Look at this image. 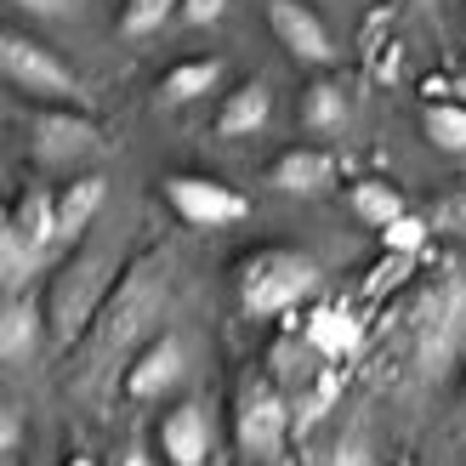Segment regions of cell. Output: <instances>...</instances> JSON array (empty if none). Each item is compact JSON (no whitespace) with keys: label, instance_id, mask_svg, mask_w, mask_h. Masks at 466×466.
<instances>
[{"label":"cell","instance_id":"d6a6232c","mask_svg":"<svg viewBox=\"0 0 466 466\" xmlns=\"http://www.w3.org/2000/svg\"><path fill=\"white\" fill-rule=\"evenodd\" d=\"M392 466H415V461H392Z\"/></svg>","mask_w":466,"mask_h":466},{"label":"cell","instance_id":"d4e9b609","mask_svg":"<svg viewBox=\"0 0 466 466\" xmlns=\"http://www.w3.org/2000/svg\"><path fill=\"white\" fill-rule=\"evenodd\" d=\"M336 387H341L336 376H324V381H319V387L308 392V399H301V427H313V421H319V415H324V410H330V399H336Z\"/></svg>","mask_w":466,"mask_h":466},{"label":"cell","instance_id":"7c38bea8","mask_svg":"<svg viewBox=\"0 0 466 466\" xmlns=\"http://www.w3.org/2000/svg\"><path fill=\"white\" fill-rule=\"evenodd\" d=\"M268 114H273V91L262 80H245V86H233L217 108V137H256L268 126Z\"/></svg>","mask_w":466,"mask_h":466},{"label":"cell","instance_id":"8fae6325","mask_svg":"<svg viewBox=\"0 0 466 466\" xmlns=\"http://www.w3.org/2000/svg\"><path fill=\"white\" fill-rule=\"evenodd\" d=\"M268 182H273L279 194H290V199H308V194H324L336 182V159L324 154V148H290V154L273 159Z\"/></svg>","mask_w":466,"mask_h":466},{"label":"cell","instance_id":"2e32d148","mask_svg":"<svg viewBox=\"0 0 466 466\" xmlns=\"http://www.w3.org/2000/svg\"><path fill=\"white\" fill-rule=\"evenodd\" d=\"M347 205H353L359 222H370V228H387V222L404 217V194L392 188V182H376V177L353 182V188H347Z\"/></svg>","mask_w":466,"mask_h":466},{"label":"cell","instance_id":"9c48e42d","mask_svg":"<svg viewBox=\"0 0 466 466\" xmlns=\"http://www.w3.org/2000/svg\"><path fill=\"white\" fill-rule=\"evenodd\" d=\"M182 364H188V347H182V336H154L143 353L131 359V370H126V399H159L166 387H177L182 381Z\"/></svg>","mask_w":466,"mask_h":466},{"label":"cell","instance_id":"ba28073f","mask_svg":"<svg viewBox=\"0 0 466 466\" xmlns=\"http://www.w3.org/2000/svg\"><path fill=\"white\" fill-rule=\"evenodd\" d=\"M268 23H273L279 46H285L296 63H308V68L336 63V40H330V29H324V17L313 6H301V0H268Z\"/></svg>","mask_w":466,"mask_h":466},{"label":"cell","instance_id":"4dcf8cb0","mask_svg":"<svg viewBox=\"0 0 466 466\" xmlns=\"http://www.w3.org/2000/svg\"><path fill=\"white\" fill-rule=\"evenodd\" d=\"M63 466H97V461H91V455H68Z\"/></svg>","mask_w":466,"mask_h":466},{"label":"cell","instance_id":"30bf717a","mask_svg":"<svg viewBox=\"0 0 466 466\" xmlns=\"http://www.w3.org/2000/svg\"><path fill=\"white\" fill-rule=\"evenodd\" d=\"M159 455H166V466H205V455H211V421H205V410L194 399L166 410V421H159Z\"/></svg>","mask_w":466,"mask_h":466},{"label":"cell","instance_id":"f546056e","mask_svg":"<svg viewBox=\"0 0 466 466\" xmlns=\"http://www.w3.org/2000/svg\"><path fill=\"white\" fill-rule=\"evenodd\" d=\"M120 466H154V461H148L143 450H126V461H120Z\"/></svg>","mask_w":466,"mask_h":466},{"label":"cell","instance_id":"cb8c5ba5","mask_svg":"<svg viewBox=\"0 0 466 466\" xmlns=\"http://www.w3.org/2000/svg\"><path fill=\"white\" fill-rule=\"evenodd\" d=\"M427 222H432V233H461L466 239V188H455L450 199H438V211Z\"/></svg>","mask_w":466,"mask_h":466},{"label":"cell","instance_id":"4fadbf2b","mask_svg":"<svg viewBox=\"0 0 466 466\" xmlns=\"http://www.w3.org/2000/svg\"><path fill=\"white\" fill-rule=\"evenodd\" d=\"M103 199H108V182H103V177H75V182H68V188L57 194V239L75 245L80 233L97 222Z\"/></svg>","mask_w":466,"mask_h":466},{"label":"cell","instance_id":"603a6c76","mask_svg":"<svg viewBox=\"0 0 466 466\" xmlns=\"http://www.w3.org/2000/svg\"><path fill=\"white\" fill-rule=\"evenodd\" d=\"M427 233H432L427 217H410V211H404L399 222H387V228H381V245H387L392 256H415V250L427 245Z\"/></svg>","mask_w":466,"mask_h":466},{"label":"cell","instance_id":"ffe728a7","mask_svg":"<svg viewBox=\"0 0 466 466\" xmlns=\"http://www.w3.org/2000/svg\"><path fill=\"white\" fill-rule=\"evenodd\" d=\"M421 131H427L432 148L466 154V103H427L421 108Z\"/></svg>","mask_w":466,"mask_h":466},{"label":"cell","instance_id":"e0dca14e","mask_svg":"<svg viewBox=\"0 0 466 466\" xmlns=\"http://www.w3.org/2000/svg\"><path fill=\"white\" fill-rule=\"evenodd\" d=\"M308 347H313V353H324V359H347L359 347V324L347 319L341 308H319L308 319Z\"/></svg>","mask_w":466,"mask_h":466},{"label":"cell","instance_id":"484cf974","mask_svg":"<svg viewBox=\"0 0 466 466\" xmlns=\"http://www.w3.org/2000/svg\"><path fill=\"white\" fill-rule=\"evenodd\" d=\"M222 12H228V0H182V23L188 29H211Z\"/></svg>","mask_w":466,"mask_h":466},{"label":"cell","instance_id":"5bb4252c","mask_svg":"<svg viewBox=\"0 0 466 466\" xmlns=\"http://www.w3.org/2000/svg\"><path fill=\"white\" fill-rule=\"evenodd\" d=\"M217 86H222V63L217 57H194V63H177L171 75L154 86V97H159V108H182L194 97H211Z\"/></svg>","mask_w":466,"mask_h":466},{"label":"cell","instance_id":"1f68e13d","mask_svg":"<svg viewBox=\"0 0 466 466\" xmlns=\"http://www.w3.org/2000/svg\"><path fill=\"white\" fill-rule=\"evenodd\" d=\"M415 6H427V12H438V0H415Z\"/></svg>","mask_w":466,"mask_h":466},{"label":"cell","instance_id":"7a4b0ae2","mask_svg":"<svg viewBox=\"0 0 466 466\" xmlns=\"http://www.w3.org/2000/svg\"><path fill=\"white\" fill-rule=\"evenodd\" d=\"M114 285H120V268H114L108 250H80L68 256V262L57 268V279L46 285V341L57 347V353H75V347L86 341V330L97 324L103 301L114 296Z\"/></svg>","mask_w":466,"mask_h":466},{"label":"cell","instance_id":"d6986e66","mask_svg":"<svg viewBox=\"0 0 466 466\" xmlns=\"http://www.w3.org/2000/svg\"><path fill=\"white\" fill-rule=\"evenodd\" d=\"M301 126L308 131H341L347 126V91L336 80H313L301 91Z\"/></svg>","mask_w":466,"mask_h":466},{"label":"cell","instance_id":"7402d4cb","mask_svg":"<svg viewBox=\"0 0 466 466\" xmlns=\"http://www.w3.org/2000/svg\"><path fill=\"white\" fill-rule=\"evenodd\" d=\"M35 268H40V245H29V239H23V233L6 222V228H0V279H6V290L17 296V285H23Z\"/></svg>","mask_w":466,"mask_h":466},{"label":"cell","instance_id":"8992f818","mask_svg":"<svg viewBox=\"0 0 466 466\" xmlns=\"http://www.w3.org/2000/svg\"><path fill=\"white\" fill-rule=\"evenodd\" d=\"M103 148V131L97 120H86L80 108H35L29 114V154L35 166L46 171H63V166H80Z\"/></svg>","mask_w":466,"mask_h":466},{"label":"cell","instance_id":"6da1fadb","mask_svg":"<svg viewBox=\"0 0 466 466\" xmlns=\"http://www.w3.org/2000/svg\"><path fill=\"white\" fill-rule=\"evenodd\" d=\"M171 301V268H166V250H148L120 273L114 296L103 301L97 324L86 330V341L75 347V370H68V387L80 399H103L114 381H126L131 359L154 341V324Z\"/></svg>","mask_w":466,"mask_h":466},{"label":"cell","instance_id":"44dd1931","mask_svg":"<svg viewBox=\"0 0 466 466\" xmlns=\"http://www.w3.org/2000/svg\"><path fill=\"white\" fill-rule=\"evenodd\" d=\"M166 17H182V0H126L120 6V35L148 40L154 29H166Z\"/></svg>","mask_w":466,"mask_h":466},{"label":"cell","instance_id":"5b68a950","mask_svg":"<svg viewBox=\"0 0 466 466\" xmlns=\"http://www.w3.org/2000/svg\"><path fill=\"white\" fill-rule=\"evenodd\" d=\"M285 438H290V404L279 392V381L245 376L239 399H233V444H239V455L268 466L285 455Z\"/></svg>","mask_w":466,"mask_h":466},{"label":"cell","instance_id":"f1b7e54d","mask_svg":"<svg viewBox=\"0 0 466 466\" xmlns=\"http://www.w3.org/2000/svg\"><path fill=\"white\" fill-rule=\"evenodd\" d=\"M330 466H376V461H370V450H364V444H341V450L330 455Z\"/></svg>","mask_w":466,"mask_h":466},{"label":"cell","instance_id":"3957f363","mask_svg":"<svg viewBox=\"0 0 466 466\" xmlns=\"http://www.w3.org/2000/svg\"><path fill=\"white\" fill-rule=\"evenodd\" d=\"M319 262L313 256H301V250H256L239 262V313L245 319H279V313H290L301 296H313L319 290Z\"/></svg>","mask_w":466,"mask_h":466},{"label":"cell","instance_id":"ac0fdd59","mask_svg":"<svg viewBox=\"0 0 466 466\" xmlns=\"http://www.w3.org/2000/svg\"><path fill=\"white\" fill-rule=\"evenodd\" d=\"M12 228L23 233L29 245H52L57 239V194H46V188H29L17 199V211H12Z\"/></svg>","mask_w":466,"mask_h":466},{"label":"cell","instance_id":"277c9868","mask_svg":"<svg viewBox=\"0 0 466 466\" xmlns=\"http://www.w3.org/2000/svg\"><path fill=\"white\" fill-rule=\"evenodd\" d=\"M0 75H6L12 91H23V97H35L46 108H80V97H86V86H80L75 68H68L52 46H40L29 35H6V40H0Z\"/></svg>","mask_w":466,"mask_h":466},{"label":"cell","instance_id":"52a82bcc","mask_svg":"<svg viewBox=\"0 0 466 466\" xmlns=\"http://www.w3.org/2000/svg\"><path fill=\"white\" fill-rule=\"evenodd\" d=\"M171 199V211L188 222V228H228V222H239L245 217V194L239 188H228L222 177H199V171H177L159 182Z\"/></svg>","mask_w":466,"mask_h":466},{"label":"cell","instance_id":"4316f807","mask_svg":"<svg viewBox=\"0 0 466 466\" xmlns=\"http://www.w3.org/2000/svg\"><path fill=\"white\" fill-rule=\"evenodd\" d=\"M0 444H6V455H17V444H23V415H17V404L0 410Z\"/></svg>","mask_w":466,"mask_h":466},{"label":"cell","instance_id":"9a60e30c","mask_svg":"<svg viewBox=\"0 0 466 466\" xmlns=\"http://www.w3.org/2000/svg\"><path fill=\"white\" fill-rule=\"evenodd\" d=\"M40 336H46V308H35L23 296H6V313H0V353H6V364L29 359L40 347Z\"/></svg>","mask_w":466,"mask_h":466},{"label":"cell","instance_id":"83f0119b","mask_svg":"<svg viewBox=\"0 0 466 466\" xmlns=\"http://www.w3.org/2000/svg\"><path fill=\"white\" fill-rule=\"evenodd\" d=\"M12 6H23V12H35V17H63L75 0H12Z\"/></svg>","mask_w":466,"mask_h":466}]
</instances>
